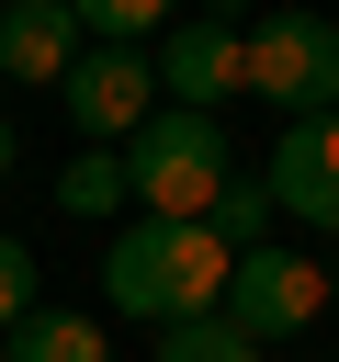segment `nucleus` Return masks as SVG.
I'll return each mask as SVG.
<instances>
[{
	"instance_id": "9",
	"label": "nucleus",
	"mask_w": 339,
	"mask_h": 362,
	"mask_svg": "<svg viewBox=\"0 0 339 362\" xmlns=\"http://www.w3.org/2000/svg\"><path fill=\"white\" fill-rule=\"evenodd\" d=\"M0 362H113V339H102V317H68V305H34L11 339H0Z\"/></svg>"
},
{
	"instance_id": "2",
	"label": "nucleus",
	"mask_w": 339,
	"mask_h": 362,
	"mask_svg": "<svg viewBox=\"0 0 339 362\" xmlns=\"http://www.w3.org/2000/svg\"><path fill=\"white\" fill-rule=\"evenodd\" d=\"M237 181V158H226V124L215 113H147V136L124 147V192H136V215H158V226H203V204Z\"/></svg>"
},
{
	"instance_id": "16",
	"label": "nucleus",
	"mask_w": 339,
	"mask_h": 362,
	"mask_svg": "<svg viewBox=\"0 0 339 362\" xmlns=\"http://www.w3.org/2000/svg\"><path fill=\"white\" fill-rule=\"evenodd\" d=\"M328 294H339V260H328Z\"/></svg>"
},
{
	"instance_id": "7",
	"label": "nucleus",
	"mask_w": 339,
	"mask_h": 362,
	"mask_svg": "<svg viewBox=\"0 0 339 362\" xmlns=\"http://www.w3.org/2000/svg\"><path fill=\"white\" fill-rule=\"evenodd\" d=\"M260 192H271V215H305V226H328V238H339V113L282 124V147H271Z\"/></svg>"
},
{
	"instance_id": "10",
	"label": "nucleus",
	"mask_w": 339,
	"mask_h": 362,
	"mask_svg": "<svg viewBox=\"0 0 339 362\" xmlns=\"http://www.w3.org/2000/svg\"><path fill=\"white\" fill-rule=\"evenodd\" d=\"M203 226H215L226 260H249V249H271V192H260V181H226V192L203 204Z\"/></svg>"
},
{
	"instance_id": "13",
	"label": "nucleus",
	"mask_w": 339,
	"mask_h": 362,
	"mask_svg": "<svg viewBox=\"0 0 339 362\" xmlns=\"http://www.w3.org/2000/svg\"><path fill=\"white\" fill-rule=\"evenodd\" d=\"M79 34H90V45H136V57H147L158 0H79Z\"/></svg>"
},
{
	"instance_id": "11",
	"label": "nucleus",
	"mask_w": 339,
	"mask_h": 362,
	"mask_svg": "<svg viewBox=\"0 0 339 362\" xmlns=\"http://www.w3.org/2000/svg\"><path fill=\"white\" fill-rule=\"evenodd\" d=\"M56 204H68V215H113V204H124V158H113V147H79V158L56 170Z\"/></svg>"
},
{
	"instance_id": "15",
	"label": "nucleus",
	"mask_w": 339,
	"mask_h": 362,
	"mask_svg": "<svg viewBox=\"0 0 339 362\" xmlns=\"http://www.w3.org/2000/svg\"><path fill=\"white\" fill-rule=\"evenodd\" d=\"M0 181H11V102H0Z\"/></svg>"
},
{
	"instance_id": "3",
	"label": "nucleus",
	"mask_w": 339,
	"mask_h": 362,
	"mask_svg": "<svg viewBox=\"0 0 339 362\" xmlns=\"http://www.w3.org/2000/svg\"><path fill=\"white\" fill-rule=\"evenodd\" d=\"M249 90H260L282 124L339 113V23H328V11H260V23H249Z\"/></svg>"
},
{
	"instance_id": "6",
	"label": "nucleus",
	"mask_w": 339,
	"mask_h": 362,
	"mask_svg": "<svg viewBox=\"0 0 339 362\" xmlns=\"http://www.w3.org/2000/svg\"><path fill=\"white\" fill-rule=\"evenodd\" d=\"M158 90H170V113L237 102V90H249V23H226V11L170 23V34H158Z\"/></svg>"
},
{
	"instance_id": "12",
	"label": "nucleus",
	"mask_w": 339,
	"mask_h": 362,
	"mask_svg": "<svg viewBox=\"0 0 339 362\" xmlns=\"http://www.w3.org/2000/svg\"><path fill=\"white\" fill-rule=\"evenodd\" d=\"M158 362H260L226 317H181V328H158Z\"/></svg>"
},
{
	"instance_id": "4",
	"label": "nucleus",
	"mask_w": 339,
	"mask_h": 362,
	"mask_svg": "<svg viewBox=\"0 0 339 362\" xmlns=\"http://www.w3.org/2000/svg\"><path fill=\"white\" fill-rule=\"evenodd\" d=\"M249 351L260 339H305L316 317H328V260H305V249H249L237 272H226V305H215Z\"/></svg>"
},
{
	"instance_id": "14",
	"label": "nucleus",
	"mask_w": 339,
	"mask_h": 362,
	"mask_svg": "<svg viewBox=\"0 0 339 362\" xmlns=\"http://www.w3.org/2000/svg\"><path fill=\"white\" fill-rule=\"evenodd\" d=\"M23 317H34V249H23L11 226H0V339H11Z\"/></svg>"
},
{
	"instance_id": "5",
	"label": "nucleus",
	"mask_w": 339,
	"mask_h": 362,
	"mask_svg": "<svg viewBox=\"0 0 339 362\" xmlns=\"http://www.w3.org/2000/svg\"><path fill=\"white\" fill-rule=\"evenodd\" d=\"M56 102H68V124L90 136V147H136L147 136V113H158V57H136V45H90L68 79H56Z\"/></svg>"
},
{
	"instance_id": "1",
	"label": "nucleus",
	"mask_w": 339,
	"mask_h": 362,
	"mask_svg": "<svg viewBox=\"0 0 339 362\" xmlns=\"http://www.w3.org/2000/svg\"><path fill=\"white\" fill-rule=\"evenodd\" d=\"M226 249H215V226H158V215H136L113 249H102V305L113 317H147V328H181V317H215L226 305Z\"/></svg>"
},
{
	"instance_id": "8",
	"label": "nucleus",
	"mask_w": 339,
	"mask_h": 362,
	"mask_svg": "<svg viewBox=\"0 0 339 362\" xmlns=\"http://www.w3.org/2000/svg\"><path fill=\"white\" fill-rule=\"evenodd\" d=\"M79 57H90V34H79V0H11V11H0V79H23V90H56Z\"/></svg>"
}]
</instances>
